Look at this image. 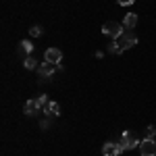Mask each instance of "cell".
Instances as JSON below:
<instances>
[{
  "mask_svg": "<svg viewBox=\"0 0 156 156\" xmlns=\"http://www.w3.org/2000/svg\"><path fill=\"white\" fill-rule=\"evenodd\" d=\"M102 156H110V154H102Z\"/></svg>",
  "mask_w": 156,
  "mask_h": 156,
  "instance_id": "obj_19",
  "label": "cell"
},
{
  "mask_svg": "<svg viewBox=\"0 0 156 156\" xmlns=\"http://www.w3.org/2000/svg\"><path fill=\"white\" fill-rule=\"evenodd\" d=\"M44 58H46V62L60 65V62H62V52H60L58 48H48L46 52H44Z\"/></svg>",
  "mask_w": 156,
  "mask_h": 156,
  "instance_id": "obj_6",
  "label": "cell"
},
{
  "mask_svg": "<svg viewBox=\"0 0 156 156\" xmlns=\"http://www.w3.org/2000/svg\"><path fill=\"white\" fill-rule=\"evenodd\" d=\"M140 152H142V156H156V142L144 137L140 142Z\"/></svg>",
  "mask_w": 156,
  "mask_h": 156,
  "instance_id": "obj_5",
  "label": "cell"
},
{
  "mask_svg": "<svg viewBox=\"0 0 156 156\" xmlns=\"http://www.w3.org/2000/svg\"><path fill=\"white\" fill-rule=\"evenodd\" d=\"M23 67L27 69V71H37L40 65H37V60L34 58V56H25L23 58Z\"/></svg>",
  "mask_w": 156,
  "mask_h": 156,
  "instance_id": "obj_12",
  "label": "cell"
},
{
  "mask_svg": "<svg viewBox=\"0 0 156 156\" xmlns=\"http://www.w3.org/2000/svg\"><path fill=\"white\" fill-rule=\"evenodd\" d=\"M119 144H121V148H123V150H133V148H140V140H137L133 133L123 131V133H121Z\"/></svg>",
  "mask_w": 156,
  "mask_h": 156,
  "instance_id": "obj_4",
  "label": "cell"
},
{
  "mask_svg": "<svg viewBox=\"0 0 156 156\" xmlns=\"http://www.w3.org/2000/svg\"><path fill=\"white\" fill-rule=\"evenodd\" d=\"M50 117H60V104L58 102H50Z\"/></svg>",
  "mask_w": 156,
  "mask_h": 156,
  "instance_id": "obj_14",
  "label": "cell"
},
{
  "mask_svg": "<svg viewBox=\"0 0 156 156\" xmlns=\"http://www.w3.org/2000/svg\"><path fill=\"white\" fill-rule=\"evenodd\" d=\"M56 71H62V65H52V62H42L37 67V81H50V77L54 75Z\"/></svg>",
  "mask_w": 156,
  "mask_h": 156,
  "instance_id": "obj_1",
  "label": "cell"
},
{
  "mask_svg": "<svg viewBox=\"0 0 156 156\" xmlns=\"http://www.w3.org/2000/svg\"><path fill=\"white\" fill-rule=\"evenodd\" d=\"M23 112L27 115V117H36L37 112H42V108H40V104H37V98H34V100H27V102H25Z\"/></svg>",
  "mask_w": 156,
  "mask_h": 156,
  "instance_id": "obj_7",
  "label": "cell"
},
{
  "mask_svg": "<svg viewBox=\"0 0 156 156\" xmlns=\"http://www.w3.org/2000/svg\"><path fill=\"white\" fill-rule=\"evenodd\" d=\"M135 25H137V15L135 12H127L125 19H123V27L125 29H133Z\"/></svg>",
  "mask_w": 156,
  "mask_h": 156,
  "instance_id": "obj_9",
  "label": "cell"
},
{
  "mask_svg": "<svg viewBox=\"0 0 156 156\" xmlns=\"http://www.w3.org/2000/svg\"><path fill=\"white\" fill-rule=\"evenodd\" d=\"M117 2H119L121 6H129V4H133L135 0H117Z\"/></svg>",
  "mask_w": 156,
  "mask_h": 156,
  "instance_id": "obj_18",
  "label": "cell"
},
{
  "mask_svg": "<svg viewBox=\"0 0 156 156\" xmlns=\"http://www.w3.org/2000/svg\"><path fill=\"white\" fill-rule=\"evenodd\" d=\"M121 152H123V148H121V144H112V142H106V144L102 146V154L119 156Z\"/></svg>",
  "mask_w": 156,
  "mask_h": 156,
  "instance_id": "obj_8",
  "label": "cell"
},
{
  "mask_svg": "<svg viewBox=\"0 0 156 156\" xmlns=\"http://www.w3.org/2000/svg\"><path fill=\"white\" fill-rule=\"evenodd\" d=\"M117 42H119V46L123 50H127V48H133V46L137 44V36L133 34V29H125V31L117 37Z\"/></svg>",
  "mask_w": 156,
  "mask_h": 156,
  "instance_id": "obj_3",
  "label": "cell"
},
{
  "mask_svg": "<svg viewBox=\"0 0 156 156\" xmlns=\"http://www.w3.org/2000/svg\"><path fill=\"white\" fill-rule=\"evenodd\" d=\"M52 119H54V117H46V119H42V121H40V129H42V131H48L50 127H52Z\"/></svg>",
  "mask_w": 156,
  "mask_h": 156,
  "instance_id": "obj_13",
  "label": "cell"
},
{
  "mask_svg": "<svg viewBox=\"0 0 156 156\" xmlns=\"http://www.w3.org/2000/svg\"><path fill=\"white\" fill-rule=\"evenodd\" d=\"M154 135H156V127L154 125H148V127H146V137H148V140H154Z\"/></svg>",
  "mask_w": 156,
  "mask_h": 156,
  "instance_id": "obj_17",
  "label": "cell"
},
{
  "mask_svg": "<svg viewBox=\"0 0 156 156\" xmlns=\"http://www.w3.org/2000/svg\"><path fill=\"white\" fill-rule=\"evenodd\" d=\"M123 31H125L123 23H117V21H106V23L102 25V34L108 36V37H112V40H117Z\"/></svg>",
  "mask_w": 156,
  "mask_h": 156,
  "instance_id": "obj_2",
  "label": "cell"
},
{
  "mask_svg": "<svg viewBox=\"0 0 156 156\" xmlns=\"http://www.w3.org/2000/svg\"><path fill=\"white\" fill-rule=\"evenodd\" d=\"M42 34H44V29H42V25H34V27L29 29V36H31V37H40Z\"/></svg>",
  "mask_w": 156,
  "mask_h": 156,
  "instance_id": "obj_15",
  "label": "cell"
},
{
  "mask_svg": "<svg viewBox=\"0 0 156 156\" xmlns=\"http://www.w3.org/2000/svg\"><path fill=\"white\" fill-rule=\"evenodd\" d=\"M106 52H108V54H115V56H119V54H123L125 50H123V48H121V46H119V42H117V40H112V42L108 44Z\"/></svg>",
  "mask_w": 156,
  "mask_h": 156,
  "instance_id": "obj_11",
  "label": "cell"
},
{
  "mask_svg": "<svg viewBox=\"0 0 156 156\" xmlns=\"http://www.w3.org/2000/svg\"><path fill=\"white\" fill-rule=\"evenodd\" d=\"M37 104H40V108H46L50 104L48 96H46V94H40V96H37Z\"/></svg>",
  "mask_w": 156,
  "mask_h": 156,
  "instance_id": "obj_16",
  "label": "cell"
},
{
  "mask_svg": "<svg viewBox=\"0 0 156 156\" xmlns=\"http://www.w3.org/2000/svg\"><path fill=\"white\" fill-rule=\"evenodd\" d=\"M19 52H21V54H27V56H29V54L34 52V44H31L29 40H21V42H19Z\"/></svg>",
  "mask_w": 156,
  "mask_h": 156,
  "instance_id": "obj_10",
  "label": "cell"
}]
</instances>
